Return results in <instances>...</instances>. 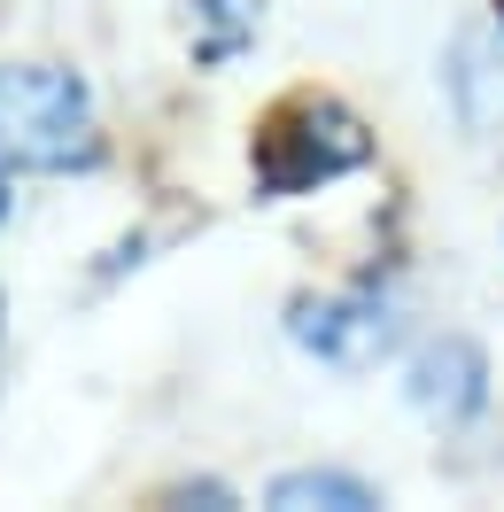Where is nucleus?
<instances>
[{"instance_id":"1","label":"nucleus","mask_w":504,"mask_h":512,"mask_svg":"<svg viewBox=\"0 0 504 512\" xmlns=\"http://www.w3.org/2000/svg\"><path fill=\"white\" fill-rule=\"evenodd\" d=\"M101 156L94 101L70 70L8 63L0 70V163L16 171H78Z\"/></svg>"},{"instance_id":"2","label":"nucleus","mask_w":504,"mask_h":512,"mask_svg":"<svg viewBox=\"0 0 504 512\" xmlns=\"http://www.w3.org/2000/svg\"><path fill=\"white\" fill-rule=\"evenodd\" d=\"M373 156V132L349 117L342 101L326 94H295L280 101L264 125H256V187L264 194H303V187H326L357 163Z\"/></svg>"},{"instance_id":"3","label":"nucleus","mask_w":504,"mask_h":512,"mask_svg":"<svg viewBox=\"0 0 504 512\" xmlns=\"http://www.w3.org/2000/svg\"><path fill=\"white\" fill-rule=\"evenodd\" d=\"M287 326H295L303 350H318L326 365H342V373L380 365V350L396 342V319H388L380 295H303Z\"/></svg>"},{"instance_id":"4","label":"nucleus","mask_w":504,"mask_h":512,"mask_svg":"<svg viewBox=\"0 0 504 512\" xmlns=\"http://www.w3.org/2000/svg\"><path fill=\"white\" fill-rule=\"evenodd\" d=\"M404 396H411L427 419L458 427V419L481 412V396H489V365H481V350H473L466 334H442V342H427V350L411 357Z\"/></svg>"},{"instance_id":"5","label":"nucleus","mask_w":504,"mask_h":512,"mask_svg":"<svg viewBox=\"0 0 504 512\" xmlns=\"http://www.w3.org/2000/svg\"><path fill=\"white\" fill-rule=\"evenodd\" d=\"M450 101L466 132H504V32L497 24H473L450 47Z\"/></svg>"},{"instance_id":"6","label":"nucleus","mask_w":504,"mask_h":512,"mask_svg":"<svg viewBox=\"0 0 504 512\" xmlns=\"http://www.w3.org/2000/svg\"><path fill=\"white\" fill-rule=\"evenodd\" d=\"M272 505L280 512H373L380 489L357 474H334V466H311V474H280L272 481Z\"/></svg>"},{"instance_id":"7","label":"nucleus","mask_w":504,"mask_h":512,"mask_svg":"<svg viewBox=\"0 0 504 512\" xmlns=\"http://www.w3.org/2000/svg\"><path fill=\"white\" fill-rule=\"evenodd\" d=\"M0 218H8V179H0Z\"/></svg>"}]
</instances>
